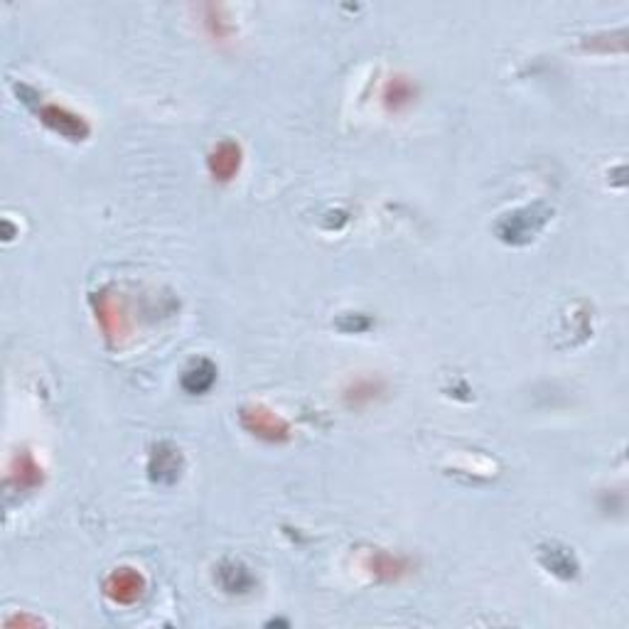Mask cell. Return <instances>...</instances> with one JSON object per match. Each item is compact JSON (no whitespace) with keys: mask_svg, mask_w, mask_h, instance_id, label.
Listing matches in <instances>:
<instances>
[{"mask_svg":"<svg viewBox=\"0 0 629 629\" xmlns=\"http://www.w3.org/2000/svg\"><path fill=\"white\" fill-rule=\"evenodd\" d=\"M104 592L116 605H133L146 592V578L136 568H116L104 580Z\"/></svg>","mask_w":629,"mask_h":629,"instance_id":"7a4b0ae2","label":"cell"},{"mask_svg":"<svg viewBox=\"0 0 629 629\" xmlns=\"http://www.w3.org/2000/svg\"><path fill=\"white\" fill-rule=\"evenodd\" d=\"M413 101H415V87H413L411 79H389V84L383 87V106L389 108L391 113H401V111L413 106Z\"/></svg>","mask_w":629,"mask_h":629,"instance_id":"9c48e42d","label":"cell"},{"mask_svg":"<svg viewBox=\"0 0 629 629\" xmlns=\"http://www.w3.org/2000/svg\"><path fill=\"white\" fill-rule=\"evenodd\" d=\"M241 425L265 442H285L290 438V425L265 406H246L241 411Z\"/></svg>","mask_w":629,"mask_h":629,"instance_id":"6da1fadb","label":"cell"},{"mask_svg":"<svg viewBox=\"0 0 629 629\" xmlns=\"http://www.w3.org/2000/svg\"><path fill=\"white\" fill-rule=\"evenodd\" d=\"M376 391L379 386L372 382V379H362V382H354L352 389L347 391V398L354 403V406H362V403H372L376 398Z\"/></svg>","mask_w":629,"mask_h":629,"instance_id":"7c38bea8","label":"cell"},{"mask_svg":"<svg viewBox=\"0 0 629 629\" xmlns=\"http://www.w3.org/2000/svg\"><path fill=\"white\" fill-rule=\"evenodd\" d=\"M369 568L379 580H401L406 573H408V566L406 560L398 558V556H391V553H376L369 560Z\"/></svg>","mask_w":629,"mask_h":629,"instance_id":"30bf717a","label":"cell"},{"mask_svg":"<svg viewBox=\"0 0 629 629\" xmlns=\"http://www.w3.org/2000/svg\"><path fill=\"white\" fill-rule=\"evenodd\" d=\"M10 480L18 482L20 490H35L38 484H42V467L32 460V455H22L15 460V467L10 472Z\"/></svg>","mask_w":629,"mask_h":629,"instance_id":"8fae6325","label":"cell"},{"mask_svg":"<svg viewBox=\"0 0 629 629\" xmlns=\"http://www.w3.org/2000/svg\"><path fill=\"white\" fill-rule=\"evenodd\" d=\"M216 583L219 588L229 592V595H246L251 592L256 585V578L251 575V570L246 568L244 563H236V560H226L216 570Z\"/></svg>","mask_w":629,"mask_h":629,"instance_id":"8992f818","label":"cell"},{"mask_svg":"<svg viewBox=\"0 0 629 629\" xmlns=\"http://www.w3.org/2000/svg\"><path fill=\"white\" fill-rule=\"evenodd\" d=\"M98 298H94V307H96V320L104 327V332L108 337H121L126 332V324H123V313L118 307L116 298L108 293H96Z\"/></svg>","mask_w":629,"mask_h":629,"instance_id":"52a82bcc","label":"cell"},{"mask_svg":"<svg viewBox=\"0 0 629 629\" xmlns=\"http://www.w3.org/2000/svg\"><path fill=\"white\" fill-rule=\"evenodd\" d=\"M241 147L234 140H222L219 146L209 153L206 167H209V175L214 177L216 182H231L239 170H241Z\"/></svg>","mask_w":629,"mask_h":629,"instance_id":"5b68a950","label":"cell"},{"mask_svg":"<svg viewBox=\"0 0 629 629\" xmlns=\"http://www.w3.org/2000/svg\"><path fill=\"white\" fill-rule=\"evenodd\" d=\"M216 382V366L209 359H199L192 366H187L185 373H182V389L192 396H199V393H206Z\"/></svg>","mask_w":629,"mask_h":629,"instance_id":"ba28073f","label":"cell"},{"mask_svg":"<svg viewBox=\"0 0 629 629\" xmlns=\"http://www.w3.org/2000/svg\"><path fill=\"white\" fill-rule=\"evenodd\" d=\"M39 118H42L45 126L52 128L59 136L69 138V140H84V138L88 136V126L84 123V118L71 113V111H67L64 106H57V104L42 106Z\"/></svg>","mask_w":629,"mask_h":629,"instance_id":"277c9868","label":"cell"},{"mask_svg":"<svg viewBox=\"0 0 629 629\" xmlns=\"http://www.w3.org/2000/svg\"><path fill=\"white\" fill-rule=\"evenodd\" d=\"M150 480L157 484H175L182 472V455L172 442H157L147 460Z\"/></svg>","mask_w":629,"mask_h":629,"instance_id":"3957f363","label":"cell"}]
</instances>
